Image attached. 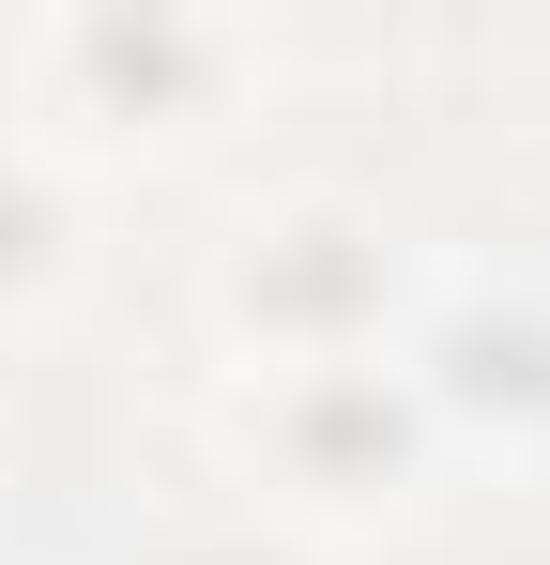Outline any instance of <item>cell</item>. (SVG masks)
I'll return each instance as SVG.
<instances>
[{
    "instance_id": "obj_1",
    "label": "cell",
    "mask_w": 550,
    "mask_h": 565,
    "mask_svg": "<svg viewBox=\"0 0 550 565\" xmlns=\"http://www.w3.org/2000/svg\"><path fill=\"white\" fill-rule=\"evenodd\" d=\"M275 31L230 0H46L15 31V138H46L77 184L183 169L230 122H261Z\"/></svg>"
},
{
    "instance_id": "obj_2",
    "label": "cell",
    "mask_w": 550,
    "mask_h": 565,
    "mask_svg": "<svg viewBox=\"0 0 550 565\" xmlns=\"http://www.w3.org/2000/svg\"><path fill=\"white\" fill-rule=\"evenodd\" d=\"M429 276H444V245H429L398 199L275 184V199H245V214L214 230L199 321H214L230 382L245 367H352V352H398V321L429 306Z\"/></svg>"
},
{
    "instance_id": "obj_3",
    "label": "cell",
    "mask_w": 550,
    "mask_h": 565,
    "mask_svg": "<svg viewBox=\"0 0 550 565\" xmlns=\"http://www.w3.org/2000/svg\"><path fill=\"white\" fill-rule=\"evenodd\" d=\"M214 459L245 473V520L275 535H306V551L337 565L367 535H398V520H429V489H444V428L413 413V382L398 352H352V367H245L214 382Z\"/></svg>"
},
{
    "instance_id": "obj_4",
    "label": "cell",
    "mask_w": 550,
    "mask_h": 565,
    "mask_svg": "<svg viewBox=\"0 0 550 565\" xmlns=\"http://www.w3.org/2000/svg\"><path fill=\"white\" fill-rule=\"evenodd\" d=\"M398 382L444 459H550V260H444L398 321Z\"/></svg>"
},
{
    "instance_id": "obj_5",
    "label": "cell",
    "mask_w": 550,
    "mask_h": 565,
    "mask_svg": "<svg viewBox=\"0 0 550 565\" xmlns=\"http://www.w3.org/2000/svg\"><path fill=\"white\" fill-rule=\"evenodd\" d=\"M107 260V184H77L46 138H15L0 122V337H31V321H62Z\"/></svg>"
},
{
    "instance_id": "obj_6",
    "label": "cell",
    "mask_w": 550,
    "mask_h": 565,
    "mask_svg": "<svg viewBox=\"0 0 550 565\" xmlns=\"http://www.w3.org/2000/svg\"><path fill=\"white\" fill-rule=\"evenodd\" d=\"M138 565H321L306 535H275V520H245V504H214V520H169Z\"/></svg>"
},
{
    "instance_id": "obj_7",
    "label": "cell",
    "mask_w": 550,
    "mask_h": 565,
    "mask_svg": "<svg viewBox=\"0 0 550 565\" xmlns=\"http://www.w3.org/2000/svg\"><path fill=\"white\" fill-rule=\"evenodd\" d=\"M0 565H15V551H0Z\"/></svg>"
}]
</instances>
